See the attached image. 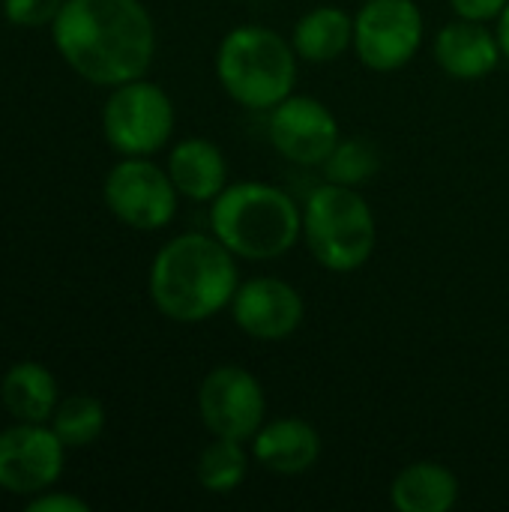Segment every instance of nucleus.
<instances>
[{
  "mask_svg": "<svg viewBox=\"0 0 509 512\" xmlns=\"http://www.w3.org/2000/svg\"><path fill=\"white\" fill-rule=\"evenodd\" d=\"M54 45L63 60L93 84H126L147 72L156 33L138 0H63Z\"/></svg>",
  "mask_w": 509,
  "mask_h": 512,
  "instance_id": "nucleus-1",
  "label": "nucleus"
},
{
  "mask_svg": "<svg viewBox=\"0 0 509 512\" xmlns=\"http://www.w3.org/2000/svg\"><path fill=\"white\" fill-rule=\"evenodd\" d=\"M234 252L216 237L183 234L153 261L150 297L171 321L195 324L216 315L237 294Z\"/></svg>",
  "mask_w": 509,
  "mask_h": 512,
  "instance_id": "nucleus-2",
  "label": "nucleus"
},
{
  "mask_svg": "<svg viewBox=\"0 0 509 512\" xmlns=\"http://www.w3.org/2000/svg\"><path fill=\"white\" fill-rule=\"evenodd\" d=\"M210 225L234 255L249 261L279 258L303 234V216L294 198L267 183L222 189L213 201Z\"/></svg>",
  "mask_w": 509,
  "mask_h": 512,
  "instance_id": "nucleus-3",
  "label": "nucleus"
},
{
  "mask_svg": "<svg viewBox=\"0 0 509 512\" xmlns=\"http://www.w3.org/2000/svg\"><path fill=\"white\" fill-rule=\"evenodd\" d=\"M216 69L231 99L264 111L291 96L297 60L279 33L267 27H237L222 39Z\"/></svg>",
  "mask_w": 509,
  "mask_h": 512,
  "instance_id": "nucleus-4",
  "label": "nucleus"
},
{
  "mask_svg": "<svg viewBox=\"0 0 509 512\" xmlns=\"http://www.w3.org/2000/svg\"><path fill=\"white\" fill-rule=\"evenodd\" d=\"M303 234L315 261L333 273L363 267L375 249V219L369 204L339 183L318 186L303 210Z\"/></svg>",
  "mask_w": 509,
  "mask_h": 512,
  "instance_id": "nucleus-5",
  "label": "nucleus"
},
{
  "mask_svg": "<svg viewBox=\"0 0 509 512\" xmlns=\"http://www.w3.org/2000/svg\"><path fill=\"white\" fill-rule=\"evenodd\" d=\"M105 138L126 156H147L159 150L174 129V108L165 90L150 81H126L105 102Z\"/></svg>",
  "mask_w": 509,
  "mask_h": 512,
  "instance_id": "nucleus-6",
  "label": "nucleus"
},
{
  "mask_svg": "<svg viewBox=\"0 0 509 512\" xmlns=\"http://www.w3.org/2000/svg\"><path fill=\"white\" fill-rule=\"evenodd\" d=\"M105 201L111 213L141 231L165 228L177 210V186L153 162L129 156L111 168L105 180Z\"/></svg>",
  "mask_w": 509,
  "mask_h": 512,
  "instance_id": "nucleus-7",
  "label": "nucleus"
},
{
  "mask_svg": "<svg viewBox=\"0 0 509 512\" xmlns=\"http://www.w3.org/2000/svg\"><path fill=\"white\" fill-rule=\"evenodd\" d=\"M423 39V18L411 0H369L354 21V45L366 66L390 72L405 66Z\"/></svg>",
  "mask_w": 509,
  "mask_h": 512,
  "instance_id": "nucleus-8",
  "label": "nucleus"
},
{
  "mask_svg": "<svg viewBox=\"0 0 509 512\" xmlns=\"http://www.w3.org/2000/svg\"><path fill=\"white\" fill-rule=\"evenodd\" d=\"M198 408L204 426L216 438L246 441L258 435L264 423V393L261 384L240 366L213 369L198 393Z\"/></svg>",
  "mask_w": 509,
  "mask_h": 512,
  "instance_id": "nucleus-9",
  "label": "nucleus"
},
{
  "mask_svg": "<svg viewBox=\"0 0 509 512\" xmlns=\"http://www.w3.org/2000/svg\"><path fill=\"white\" fill-rule=\"evenodd\" d=\"M63 471V441L42 423H18L0 432V489L39 495Z\"/></svg>",
  "mask_w": 509,
  "mask_h": 512,
  "instance_id": "nucleus-10",
  "label": "nucleus"
},
{
  "mask_svg": "<svg viewBox=\"0 0 509 512\" xmlns=\"http://www.w3.org/2000/svg\"><path fill=\"white\" fill-rule=\"evenodd\" d=\"M270 141L297 165H324L339 144V123L318 99L288 96L270 114Z\"/></svg>",
  "mask_w": 509,
  "mask_h": 512,
  "instance_id": "nucleus-11",
  "label": "nucleus"
},
{
  "mask_svg": "<svg viewBox=\"0 0 509 512\" xmlns=\"http://www.w3.org/2000/svg\"><path fill=\"white\" fill-rule=\"evenodd\" d=\"M234 321L255 339H285L303 321L300 294L282 279H249L234 294Z\"/></svg>",
  "mask_w": 509,
  "mask_h": 512,
  "instance_id": "nucleus-12",
  "label": "nucleus"
},
{
  "mask_svg": "<svg viewBox=\"0 0 509 512\" xmlns=\"http://www.w3.org/2000/svg\"><path fill=\"white\" fill-rule=\"evenodd\" d=\"M321 453L318 432L297 417L267 423L255 435V459L276 474H303Z\"/></svg>",
  "mask_w": 509,
  "mask_h": 512,
  "instance_id": "nucleus-13",
  "label": "nucleus"
},
{
  "mask_svg": "<svg viewBox=\"0 0 509 512\" xmlns=\"http://www.w3.org/2000/svg\"><path fill=\"white\" fill-rule=\"evenodd\" d=\"M435 54L453 78H483L495 69L501 57V42L477 21L465 18L441 30Z\"/></svg>",
  "mask_w": 509,
  "mask_h": 512,
  "instance_id": "nucleus-14",
  "label": "nucleus"
},
{
  "mask_svg": "<svg viewBox=\"0 0 509 512\" xmlns=\"http://www.w3.org/2000/svg\"><path fill=\"white\" fill-rule=\"evenodd\" d=\"M168 174L192 201H213L225 189V159L222 150L204 138H189L171 150Z\"/></svg>",
  "mask_w": 509,
  "mask_h": 512,
  "instance_id": "nucleus-15",
  "label": "nucleus"
},
{
  "mask_svg": "<svg viewBox=\"0 0 509 512\" xmlns=\"http://www.w3.org/2000/svg\"><path fill=\"white\" fill-rule=\"evenodd\" d=\"M6 411L21 423H45L57 408L54 375L39 363H18L6 372L0 387Z\"/></svg>",
  "mask_w": 509,
  "mask_h": 512,
  "instance_id": "nucleus-16",
  "label": "nucleus"
},
{
  "mask_svg": "<svg viewBox=\"0 0 509 512\" xmlns=\"http://www.w3.org/2000/svg\"><path fill=\"white\" fill-rule=\"evenodd\" d=\"M459 498L456 477L432 462L405 468L393 483V504L402 512H447Z\"/></svg>",
  "mask_w": 509,
  "mask_h": 512,
  "instance_id": "nucleus-17",
  "label": "nucleus"
},
{
  "mask_svg": "<svg viewBox=\"0 0 509 512\" xmlns=\"http://www.w3.org/2000/svg\"><path fill=\"white\" fill-rule=\"evenodd\" d=\"M351 39H354L351 18L336 6H321L300 18L294 30V51L312 63H327L339 57L351 45Z\"/></svg>",
  "mask_w": 509,
  "mask_h": 512,
  "instance_id": "nucleus-18",
  "label": "nucleus"
},
{
  "mask_svg": "<svg viewBox=\"0 0 509 512\" xmlns=\"http://www.w3.org/2000/svg\"><path fill=\"white\" fill-rule=\"evenodd\" d=\"M51 429L63 447H87L105 429V411L93 396H69L51 414Z\"/></svg>",
  "mask_w": 509,
  "mask_h": 512,
  "instance_id": "nucleus-19",
  "label": "nucleus"
},
{
  "mask_svg": "<svg viewBox=\"0 0 509 512\" xmlns=\"http://www.w3.org/2000/svg\"><path fill=\"white\" fill-rule=\"evenodd\" d=\"M246 477V450L234 438H216L198 459V480L210 492H234Z\"/></svg>",
  "mask_w": 509,
  "mask_h": 512,
  "instance_id": "nucleus-20",
  "label": "nucleus"
},
{
  "mask_svg": "<svg viewBox=\"0 0 509 512\" xmlns=\"http://www.w3.org/2000/svg\"><path fill=\"white\" fill-rule=\"evenodd\" d=\"M381 168V156L378 147L372 141L363 138H351V141H339L336 150L324 159V171L330 183L339 186H360L366 180H372Z\"/></svg>",
  "mask_w": 509,
  "mask_h": 512,
  "instance_id": "nucleus-21",
  "label": "nucleus"
},
{
  "mask_svg": "<svg viewBox=\"0 0 509 512\" xmlns=\"http://www.w3.org/2000/svg\"><path fill=\"white\" fill-rule=\"evenodd\" d=\"M63 0H3L6 18L21 27H39L57 18Z\"/></svg>",
  "mask_w": 509,
  "mask_h": 512,
  "instance_id": "nucleus-22",
  "label": "nucleus"
},
{
  "mask_svg": "<svg viewBox=\"0 0 509 512\" xmlns=\"http://www.w3.org/2000/svg\"><path fill=\"white\" fill-rule=\"evenodd\" d=\"M450 3L468 21H489L507 9V0H450Z\"/></svg>",
  "mask_w": 509,
  "mask_h": 512,
  "instance_id": "nucleus-23",
  "label": "nucleus"
},
{
  "mask_svg": "<svg viewBox=\"0 0 509 512\" xmlns=\"http://www.w3.org/2000/svg\"><path fill=\"white\" fill-rule=\"evenodd\" d=\"M90 507L81 501V498H72V495H39L36 501H30L27 512H87Z\"/></svg>",
  "mask_w": 509,
  "mask_h": 512,
  "instance_id": "nucleus-24",
  "label": "nucleus"
},
{
  "mask_svg": "<svg viewBox=\"0 0 509 512\" xmlns=\"http://www.w3.org/2000/svg\"><path fill=\"white\" fill-rule=\"evenodd\" d=\"M498 42H501V51L509 57V3L507 9L501 12V27H498Z\"/></svg>",
  "mask_w": 509,
  "mask_h": 512,
  "instance_id": "nucleus-25",
  "label": "nucleus"
}]
</instances>
